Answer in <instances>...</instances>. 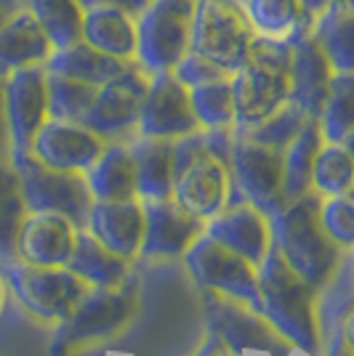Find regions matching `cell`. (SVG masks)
<instances>
[{
  "mask_svg": "<svg viewBox=\"0 0 354 356\" xmlns=\"http://www.w3.org/2000/svg\"><path fill=\"white\" fill-rule=\"evenodd\" d=\"M0 8H3L6 14H11L14 8H19V0H0Z\"/></svg>",
  "mask_w": 354,
  "mask_h": 356,
  "instance_id": "obj_48",
  "label": "cell"
},
{
  "mask_svg": "<svg viewBox=\"0 0 354 356\" xmlns=\"http://www.w3.org/2000/svg\"><path fill=\"white\" fill-rule=\"evenodd\" d=\"M125 64H131V61L112 59L102 51H96L86 40H75V43L54 48V54L45 61V70L51 74L72 77V80H80V83H88V86L99 88L109 77H115Z\"/></svg>",
  "mask_w": 354,
  "mask_h": 356,
  "instance_id": "obj_28",
  "label": "cell"
},
{
  "mask_svg": "<svg viewBox=\"0 0 354 356\" xmlns=\"http://www.w3.org/2000/svg\"><path fill=\"white\" fill-rule=\"evenodd\" d=\"M11 157V136H8V122H6V104H3V77H0V160Z\"/></svg>",
  "mask_w": 354,
  "mask_h": 356,
  "instance_id": "obj_41",
  "label": "cell"
},
{
  "mask_svg": "<svg viewBox=\"0 0 354 356\" xmlns=\"http://www.w3.org/2000/svg\"><path fill=\"white\" fill-rule=\"evenodd\" d=\"M104 144L107 141L102 136L93 134L83 122L48 118L35 136L30 152L40 163L51 165V168L86 173L102 154Z\"/></svg>",
  "mask_w": 354,
  "mask_h": 356,
  "instance_id": "obj_15",
  "label": "cell"
},
{
  "mask_svg": "<svg viewBox=\"0 0 354 356\" xmlns=\"http://www.w3.org/2000/svg\"><path fill=\"white\" fill-rule=\"evenodd\" d=\"M77 226L59 213H30L16 237V258L38 266H67Z\"/></svg>",
  "mask_w": 354,
  "mask_h": 356,
  "instance_id": "obj_20",
  "label": "cell"
},
{
  "mask_svg": "<svg viewBox=\"0 0 354 356\" xmlns=\"http://www.w3.org/2000/svg\"><path fill=\"white\" fill-rule=\"evenodd\" d=\"M27 216L30 210L24 202L22 181L14 163L11 157L0 160V261L3 264L16 261V237Z\"/></svg>",
  "mask_w": 354,
  "mask_h": 356,
  "instance_id": "obj_32",
  "label": "cell"
},
{
  "mask_svg": "<svg viewBox=\"0 0 354 356\" xmlns=\"http://www.w3.org/2000/svg\"><path fill=\"white\" fill-rule=\"evenodd\" d=\"M131 144L139 200L174 197V141L136 136Z\"/></svg>",
  "mask_w": 354,
  "mask_h": 356,
  "instance_id": "obj_26",
  "label": "cell"
},
{
  "mask_svg": "<svg viewBox=\"0 0 354 356\" xmlns=\"http://www.w3.org/2000/svg\"><path fill=\"white\" fill-rule=\"evenodd\" d=\"M11 163L19 173L22 194L30 213H59L67 216L77 229L88 226L93 194L88 189L86 173L51 168L40 163L32 152L11 154Z\"/></svg>",
  "mask_w": 354,
  "mask_h": 356,
  "instance_id": "obj_6",
  "label": "cell"
},
{
  "mask_svg": "<svg viewBox=\"0 0 354 356\" xmlns=\"http://www.w3.org/2000/svg\"><path fill=\"white\" fill-rule=\"evenodd\" d=\"M144 202L133 200H93L88 213V229L93 237L123 258L141 252L144 242Z\"/></svg>",
  "mask_w": 354,
  "mask_h": 356,
  "instance_id": "obj_21",
  "label": "cell"
},
{
  "mask_svg": "<svg viewBox=\"0 0 354 356\" xmlns=\"http://www.w3.org/2000/svg\"><path fill=\"white\" fill-rule=\"evenodd\" d=\"M3 298H6V282H3V277H0V309H3Z\"/></svg>",
  "mask_w": 354,
  "mask_h": 356,
  "instance_id": "obj_50",
  "label": "cell"
},
{
  "mask_svg": "<svg viewBox=\"0 0 354 356\" xmlns=\"http://www.w3.org/2000/svg\"><path fill=\"white\" fill-rule=\"evenodd\" d=\"M19 6L35 16V22L51 38L54 48L80 40L86 14L80 0H19Z\"/></svg>",
  "mask_w": 354,
  "mask_h": 356,
  "instance_id": "obj_33",
  "label": "cell"
},
{
  "mask_svg": "<svg viewBox=\"0 0 354 356\" xmlns=\"http://www.w3.org/2000/svg\"><path fill=\"white\" fill-rule=\"evenodd\" d=\"M259 290L264 316L293 348L323 356V335L317 325V287L301 280L282 252L272 245L259 264Z\"/></svg>",
  "mask_w": 354,
  "mask_h": 356,
  "instance_id": "obj_2",
  "label": "cell"
},
{
  "mask_svg": "<svg viewBox=\"0 0 354 356\" xmlns=\"http://www.w3.org/2000/svg\"><path fill=\"white\" fill-rule=\"evenodd\" d=\"M80 3H83V8H93V6H123V8L139 14L147 0H80Z\"/></svg>",
  "mask_w": 354,
  "mask_h": 356,
  "instance_id": "obj_42",
  "label": "cell"
},
{
  "mask_svg": "<svg viewBox=\"0 0 354 356\" xmlns=\"http://www.w3.org/2000/svg\"><path fill=\"white\" fill-rule=\"evenodd\" d=\"M194 118L200 128H235V93L232 74L190 88Z\"/></svg>",
  "mask_w": 354,
  "mask_h": 356,
  "instance_id": "obj_36",
  "label": "cell"
},
{
  "mask_svg": "<svg viewBox=\"0 0 354 356\" xmlns=\"http://www.w3.org/2000/svg\"><path fill=\"white\" fill-rule=\"evenodd\" d=\"M194 131H200V122L194 118L190 88L174 72L149 74V86L144 93V102H141L136 136L176 141V138L194 134Z\"/></svg>",
  "mask_w": 354,
  "mask_h": 356,
  "instance_id": "obj_14",
  "label": "cell"
},
{
  "mask_svg": "<svg viewBox=\"0 0 354 356\" xmlns=\"http://www.w3.org/2000/svg\"><path fill=\"white\" fill-rule=\"evenodd\" d=\"M320 205L323 194L311 189L301 197L285 200V205L269 216L272 245L282 252L295 274L317 290L333 277L344 258L336 239L325 232Z\"/></svg>",
  "mask_w": 354,
  "mask_h": 356,
  "instance_id": "obj_1",
  "label": "cell"
},
{
  "mask_svg": "<svg viewBox=\"0 0 354 356\" xmlns=\"http://www.w3.org/2000/svg\"><path fill=\"white\" fill-rule=\"evenodd\" d=\"M311 35L323 45L336 72H354V8L330 3L311 16Z\"/></svg>",
  "mask_w": 354,
  "mask_h": 356,
  "instance_id": "obj_30",
  "label": "cell"
},
{
  "mask_svg": "<svg viewBox=\"0 0 354 356\" xmlns=\"http://www.w3.org/2000/svg\"><path fill=\"white\" fill-rule=\"evenodd\" d=\"M320 218H323L325 232L336 239L339 248L354 250V197L349 194L323 197Z\"/></svg>",
  "mask_w": 354,
  "mask_h": 356,
  "instance_id": "obj_39",
  "label": "cell"
},
{
  "mask_svg": "<svg viewBox=\"0 0 354 356\" xmlns=\"http://www.w3.org/2000/svg\"><path fill=\"white\" fill-rule=\"evenodd\" d=\"M317 122L325 141H344L354 131V72H333Z\"/></svg>",
  "mask_w": 354,
  "mask_h": 356,
  "instance_id": "obj_34",
  "label": "cell"
},
{
  "mask_svg": "<svg viewBox=\"0 0 354 356\" xmlns=\"http://www.w3.org/2000/svg\"><path fill=\"white\" fill-rule=\"evenodd\" d=\"M67 268H72L88 284H120L128 280V258L102 245L88 229H77Z\"/></svg>",
  "mask_w": 354,
  "mask_h": 356,
  "instance_id": "obj_29",
  "label": "cell"
},
{
  "mask_svg": "<svg viewBox=\"0 0 354 356\" xmlns=\"http://www.w3.org/2000/svg\"><path fill=\"white\" fill-rule=\"evenodd\" d=\"M304 3H307L309 14L314 16V14H320V11H325V8H328V6L333 3V0H304Z\"/></svg>",
  "mask_w": 354,
  "mask_h": 356,
  "instance_id": "obj_45",
  "label": "cell"
},
{
  "mask_svg": "<svg viewBox=\"0 0 354 356\" xmlns=\"http://www.w3.org/2000/svg\"><path fill=\"white\" fill-rule=\"evenodd\" d=\"M93 96H96V86L48 72V115L51 118L83 122L93 104Z\"/></svg>",
  "mask_w": 354,
  "mask_h": 356,
  "instance_id": "obj_38",
  "label": "cell"
},
{
  "mask_svg": "<svg viewBox=\"0 0 354 356\" xmlns=\"http://www.w3.org/2000/svg\"><path fill=\"white\" fill-rule=\"evenodd\" d=\"M54 54V43L35 22L27 8H14L0 22V77L24 70V67H45Z\"/></svg>",
  "mask_w": 354,
  "mask_h": 356,
  "instance_id": "obj_22",
  "label": "cell"
},
{
  "mask_svg": "<svg viewBox=\"0 0 354 356\" xmlns=\"http://www.w3.org/2000/svg\"><path fill=\"white\" fill-rule=\"evenodd\" d=\"M325 136L317 118H311L288 147L282 149V173H285V200L311 192V168Z\"/></svg>",
  "mask_w": 354,
  "mask_h": 356,
  "instance_id": "obj_31",
  "label": "cell"
},
{
  "mask_svg": "<svg viewBox=\"0 0 354 356\" xmlns=\"http://www.w3.org/2000/svg\"><path fill=\"white\" fill-rule=\"evenodd\" d=\"M136 309H139V287L133 280H123L120 284H91L70 316L59 322L51 346L54 354L64 356L88 343L115 335L131 322Z\"/></svg>",
  "mask_w": 354,
  "mask_h": 356,
  "instance_id": "obj_4",
  "label": "cell"
},
{
  "mask_svg": "<svg viewBox=\"0 0 354 356\" xmlns=\"http://www.w3.org/2000/svg\"><path fill=\"white\" fill-rule=\"evenodd\" d=\"M229 194H232L229 168L208 152L174 178V200L206 221L229 205Z\"/></svg>",
  "mask_w": 354,
  "mask_h": 356,
  "instance_id": "obj_18",
  "label": "cell"
},
{
  "mask_svg": "<svg viewBox=\"0 0 354 356\" xmlns=\"http://www.w3.org/2000/svg\"><path fill=\"white\" fill-rule=\"evenodd\" d=\"M6 280L22 300V306H27V312L48 322H61L64 316H70L77 300L91 287L72 268L38 266L27 261H11L6 266Z\"/></svg>",
  "mask_w": 354,
  "mask_h": 356,
  "instance_id": "obj_9",
  "label": "cell"
},
{
  "mask_svg": "<svg viewBox=\"0 0 354 356\" xmlns=\"http://www.w3.org/2000/svg\"><path fill=\"white\" fill-rule=\"evenodd\" d=\"M344 147H346V152L352 154V160H354V131H349V134L344 136V141H341Z\"/></svg>",
  "mask_w": 354,
  "mask_h": 356,
  "instance_id": "obj_47",
  "label": "cell"
},
{
  "mask_svg": "<svg viewBox=\"0 0 354 356\" xmlns=\"http://www.w3.org/2000/svg\"><path fill=\"white\" fill-rule=\"evenodd\" d=\"M213 356H240V354H235L232 348H226V346H224V348H219V351H216Z\"/></svg>",
  "mask_w": 354,
  "mask_h": 356,
  "instance_id": "obj_49",
  "label": "cell"
},
{
  "mask_svg": "<svg viewBox=\"0 0 354 356\" xmlns=\"http://www.w3.org/2000/svg\"><path fill=\"white\" fill-rule=\"evenodd\" d=\"M354 186V160L341 141H325L311 168V189L323 197L349 194Z\"/></svg>",
  "mask_w": 354,
  "mask_h": 356,
  "instance_id": "obj_35",
  "label": "cell"
},
{
  "mask_svg": "<svg viewBox=\"0 0 354 356\" xmlns=\"http://www.w3.org/2000/svg\"><path fill=\"white\" fill-rule=\"evenodd\" d=\"M291 51V93L288 102L301 106L309 118H317L323 102L328 96V86L333 77V64L323 51V45L317 43V38L311 35V27L301 32L288 43Z\"/></svg>",
  "mask_w": 354,
  "mask_h": 356,
  "instance_id": "obj_17",
  "label": "cell"
},
{
  "mask_svg": "<svg viewBox=\"0 0 354 356\" xmlns=\"http://www.w3.org/2000/svg\"><path fill=\"white\" fill-rule=\"evenodd\" d=\"M147 86L149 74L136 61L125 64L115 77H109L96 88L93 104L83 118V125H88L104 141H125L139 128Z\"/></svg>",
  "mask_w": 354,
  "mask_h": 356,
  "instance_id": "obj_11",
  "label": "cell"
},
{
  "mask_svg": "<svg viewBox=\"0 0 354 356\" xmlns=\"http://www.w3.org/2000/svg\"><path fill=\"white\" fill-rule=\"evenodd\" d=\"M3 19H6V11H3V8H0V22H3Z\"/></svg>",
  "mask_w": 354,
  "mask_h": 356,
  "instance_id": "obj_52",
  "label": "cell"
},
{
  "mask_svg": "<svg viewBox=\"0 0 354 356\" xmlns=\"http://www.w3.org/2000/svg\"><path fill=\"white\" fill-rule=\"evenodd\" d=\"M174 74H176L187 88H197V86H206V83H210V80L226 77L229 72H226L224 67H219L213 59L203 56L200 51H192V48H190V51L184 54V59L174 67Z\"/></svg>",
  "mask_w": 354,
  "mask_h": 356,
  "instance_id": "obj_40",
  "label": "cell"
},
{
  "mask_svg": "<svg viewBox=\"0 0 354 356\" xmlns=\"http://www.w3.org/2000/svg\"><path fill=\"white\" fill-rule=\"evenodd\" d=\"M93 200H133L136 192V163L128 141H107L96 163L86 170Z\"/></svg>",
  "mask_w": 354,
  "mask_h": 356,
  "instance_id": "obj_24",
  "label": "cell"
},
{
  "mask_svg": "<svg viewBox=\"0 0 354 356\" xmlns=\"http://www.w3.org/2000/svg\"><path fill=\"white\" fill-rule=\"evenodd\" d=\"M309 120L311 118L301 106L285 102V104H282L280 109H275L269 118H264L261 122L251 125V128H243V131H237V134L251 138V141H259V144H264V147L280 149L282 152Z\"/></svg>",
  "mask_w": 354,
  "mask_h": 356,
  "instance_id": "obj_37",
  "label": "cell"
},
{
  "mask_svg": "<svg viewBox=\"0 0 354 356\" xmlns=\"http://www.w3.org/2000/svg\"><path fill=\"white\" fill-rule=\"evenodd\" d=\"M3 104L11 136V154L32 149L48 115V72L45 67H24L3 77Z\"/></svg>",
  "mask_w": 354,
  "mask_h": 356,
  "instance_id": "obj_13",
  "label": "cell"
},
{
  "mask_svg": "<svg viewBox=\"0 0 354 356\" xmlns=\"http://www.w3.org/2000/svg\"><path fill=\"white\" fill-rule=\"evenodd\" d=\"M144 202V255H181L192 248L200 234H206V218L194 216L174 197L141 200Z\"/></svg>",
  "mask_w": 354,
  "mask_h": 356,
  "instance_id": "obj_16",
  "label": "cell"
},
{
  "mask_svg": "<svg viewBox=\"0 0 354 356\" xmlns=\"http://www.w3.org/2000/svg\"><path fill=\"white\" fill-rule=\"evenodd\" d=\"M317 296V325L323 335V351L336 348L344 341V322L354 312V255H344L333 277Z\"/></svg>",
  "mask_w": 354,
  "mask_h": 356,
  "instance_id": "obj_25",
  "label": "cell"
},
{
  "mask_svg": "<svg viewBox=\"0 0 354 356\" xmlns=\"http://www.w3.org/2000/svg\"><path fill=\"white\" fill-rule=\"evenodd\" d=\"M206 234L222 242L224 248H229L237 255L248 258L256 268L272 248L269 216L253 208L251 202H229L213 218H208Z\"/></svg>",
  "mask_w": 354,
  "mask_h": 356,
  "instance_id": "obj_19",
  "label": "cell"
},
{
  "mask_svg": "<svg viewBox=\"0 0 354 356\" xmlns=\"http://www.w3.org/2000/svg\"><path fill=\"white\" fill-rule=\"evenodd\" d=\"M232 192L240 194L237 202H251L264 216H272L285 205V173L282 152L264 147L237 134L235 149L229 157Z\"/></svg>",
  "mask_w": 354,
  "mask_h": 356,
  "instance_id": "obj_10",
  "label": "cell"
},
{
  "mask_svg": "<svg viewBox=\"0 0 354 356\" xmlns=\"http://www.w3.org/2000/svg\"><path fill=\"white\" fill-rule=\"evenodd\" d=\"M256 35L237 0H197L192 24V51L213 59L232 74L248 59Z\"/></svg>",
  "mask_w": 354,
  "mask_h": 356,
  "instance_id": "obj_7",
  "label": "cell"
},
{
  "mask_svg": "<svg viewBox=\"0 0 354 356\" xmlns=\"http://www.w3.org/2000/svg\"><path fill=\"white\" fill-rule=\"evenodd\" d=\"M194 8L197 0H147L136 14V64L147 74L174 72L192 48Z\"/></svg>",
  "mask_w": 354,
  "mask_h": 356,
  "instance_id": "obj_5",
  "label": "cell"
},
{
  "mask_svg": "<svg viewBox=\"0 0 354 356\" xmlns=\"http://www.w3.org/2000/svg\"><path fill=\"white\" fill-rule=\"evenodd\" d=\"M256 38L291 43L311 27V14L304 0H240Z\"/></svg>",
  "mask_w": 354,
  "mask_h": 356,
  "instance_id": "obj_27",
  "label": "cell"
},
{
  "mask_svg": "<svg viewBox=\"0 0 354 356\" xmlns=\"http://www.w3.org/2000/svg\"><path fill=\"white\" fill-rule=\"evenodd\" d=\"M333 3H339V6H346V8H354V0H333Z\"/></svg>",
  "mask_w": 354,
  "mask_h": 356,
  "instance_id": "obj_51",
  "label": "cell"
},
{
  "mask_svg": "<svg viewBox=\"0 0 354 356\" xmlns=\"http://www.w3.org/2000/svg\"><path fill=\"white\" fill-rule=\"evenodd\" d=\"M184 258L194 282L203 290L235 298L240 303L251 306L253 312L264 314V300L259 290V268L248 258L224 248L222 242H216L208 234H200L194 239L192 248L184 252Z\"/></svg>",
  "mask_w": 354,
  "mask_h": 356,
  "instance_id": "obj_8",
  "label": "cell"
},
{
  "mask_svg": "<svg viewBox=\"0 0 354 356\" xmlns=\"http://www.w3.org/2000/svg\"><path fill=\"white\" fill-rule=\"evenodd\" d=\"M219 348H224V341L219 338V335H216V332H210V338H208L206 346L197 351V356H213L216 351H219Z\"/></svg>",
  "mask_w": 354,
  "mask_h": 356,
  "instance_id": "obj_43",
  "label": "cell"
},
{
  "mask_svg": "<svg viewBox=\"0 0 354 356\" xmlns=\"http://www.w3.org/2000/svg\"><path fill=\"white\" fill-rule=\"evenodd\" d=\"M325 356H354V351H352V348H349V346H346V343L341 341L339 346H336V348H330V351H325Z\"/></svg>",
  "mask_w": 354,
  "mask_h": 356,
  "instance_id": "obj_46",
  "label": "cell"
},
{
  "mask_svg": "<svg viewBox=\"0 0 354 356\" xmlns=\"http://www.w3.org/2000/svg\"><path fill=\"white\" fill-rule=\"evenodd\" d=\"M206 316L208 330L216 332L224 346L232 348L235 354L245 351H264L269 356L291 354V341L282 338L264 314L253 312L251 306L235 298L206 290Z\"/></svg>",
  "mask_w": 354,
  "mask_h": 356,
  "instance_id": "obj_12",
  "label": "cell"
},
{
  "mask_svg": "<svg viewBox=\"0 0 354 356\" xmlns=\"http://www.w3.org/2000/svg\"><path fill=\"white\" fill-rule=\"evenodd\" d=\"M235 131L251 128L288 102L291 51L288 43L256 38L248 59L232 72Z\"/></svg>",
  "mask_w": 354,
  "mask_h": 356,
  "instance_id": "obj_3",
  "label": "cell"
},
{
  "mask_svg": "<svg viewBox=\"0 0 354 356\" xmlns=\"http://www.w3.org/2000/svg\"><path fill=\"white\" fill-rule=\"evenodd\" d=\"M344 343L354 351V312L349 314V319L344 322Z\"/></svg>",
  "mask_w": 354,
  "mask_h": 356,
  "instance_id": "obj_44",
  "label": "cell"
},
{
  "mask_svg": "<svg viewBox=\"0 0 354 356\" xmlns=\"http://www.w3.org/2000/svg\"><path fill=\"white\" fill-rule=\"evenodd\" d=\"M80 40H86L96 51H102L112 59L136 61V45H139L136 11H128L123 6L86 8Z\"/></svg>",
  "mask_w": 354,
  "mask_h": 356,
  "instance_id": "obj_23",
  "label": "cell"
}]
</instances>
